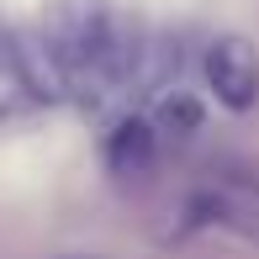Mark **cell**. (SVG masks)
I'll return each instance as SVG.
<instances>
[{"instance_id":"obj_1","label":"cell","mask_w":259,"mask_h":259,"mask_svg":"<svg viewBox=\"0 0 259 259\" xmlns=\"http://www.w3.org/2000/svg\"><path fill=\"white\" fill-rule=\"evenodd\" d=\"M42 48L53 58L64 96H79V101H101L116 85L138 79V64L148 53L127 32L111 0H48Z\"/></svg>"},{"instance_id":"obj_2","label":"cell","mask_w":259,"mask_h":259,"mask_svg":"<svg viewBox=\"0 0 259 259\" xmlns=\"http://www.w3.org/2000/svg\"><path fill=\"white\" fill-rule=\"evenodd\" d=\"M206 85L228 111H249L259 101V48L238 32H222L206 48Z\"/></svg>"},{"instance_id":"obj_3","label":"cell","mask_w":259,"mask_h":259,"mask_svg":"<svg viewBox=\"0 0 259 259\" xmlns=\"http://www.w3.org/2000/svg\"><path fill=\"white\" fill-rule=\"evenodd\" d=\"M159 159V133L143 122V116H127L111 138H106V169L116 180H143Z\"/></svg>"},{"instance_id":"obj_4","label":"cell","mask_w":259,"mask_h":259,"mask_svg":"<svg viewBox=\"0 0 259 259\" xmlns=\"http://www.w3.org/2000/svg\"><path fill=\"white\" fill-rule=\"evenodd\" d=\"M185 217L196 228H222V233H238V238L259 243V201H243V196H228V191H206L185 206Z\"/></svg>"},{"instance_id":"obj_5","label":"cell","mask_w":259,"mask_h":259,"mask_svg":"<svg viewBox=\"0 0 259 259\" xmlns=\"http://www.w3.org/2000/svg\"><path fill=\"white\" fill-rule=\"evenodd\" d=\"M58 259H96V254H58Z\"/></svg>"}]
</instances>
